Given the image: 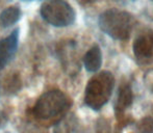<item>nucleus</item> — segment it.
Segmentation results:
<instances>
[{"label":"nucleus","mask_w":153,"mask_h":133,"mask_svg":"<svg viewBox=\"0 0 153 133\" xmlns=\"http://www.w3.org/2000/svg\"><path fill=\"white\" fill-rule=\"evenodd\" d=\"M98 23L100 29L107 35L115 40L124 41L130 35L134 19L129 13L111 8L100 15Z\"/></svg>","instance_id":"nucleus-1"},{"label":"nucleus","mask_w":153,"mask_h":133,"mask_svg":"<svg viewBox=\"0 0 153 133\" xmlns=\"http://www.w3.org/2000/svg\"><path fill=\"white\" fill-rule=\"evenodd\" d=\"M115 78L111 72H101L90 79L85 87V103L94 110L101 109L107 102L113 93Z\"/></svg>","instance_id":"nucleus-2"},{"label":"nucleus","mask_w":153,"mask_h":133,"mask_svg":"<svg viewBox=\"0 0 153 133\" xmlns=\"http://www.w3.org/2000/svg\"><path fill=\"white\" fill-rule=\"evenodd\" d=\"M71 106V101L66 94L53 89L43 94L33 107V115L40 120H49L62 115Z\"/></svg>","instance_id":"nucleus-3"},{"label":"nucleus","mask_w":153,"mask_h":133,"mask_svg":"<svg viewBox=\"0 0 153 133\" xmlns=\"http://www.w3.org/2000/svg\"><path fill=\"white\" fill-rule=\"evenodd\" d=\"M41 16L55 27H67L75 21V10L65 0H46L41 6Z\"/></svg>","instance_id":"nucleus-4"},{"label":"nucleus","mask_w":153,"mask_h":133,"mask_svg":"<svg viewBox=\"0 0 153 133\" xmlns=\"http://www.w3.org/2000/svg\"><path fill=\"white\" fill-rule=\"evenodd\" d=\"M133 54L140 65H148L153 61V33H141L133 43Z\"/></svg>","instance_id":"nucleus-5"},{"label":"nucleus","mask_w":153,"mask_h":133,"mask_svg":"<svg viewBox=\"0 0 153 133\" xmlns=\"http://www.w3.org/2000/svg\"><path fill=\"white\" fill-rule=\"evenodd\" d=\"M19 45V29H15L10 35L0 40V71L4 69L15 56Z\"/></svg>","instance_id":"nucleus-6"},{"label":"nucleus","mask_w":153,"mask_h":133,"mask_svg":"<svg viewBox=\"0 0 153 133\" xmlns=\"http://www.w3.org/2000/svg\"><path fill=\"white\" fill-rule=\"evenodd\" d=\"M54 133H83V129L74 115H67L55 125Z\"/></svg>","instance_id":"nucleus-7"},{"label":"nucleus","mask_w":153,"mask_h":133,"mask_svg":"<svg viewBox=\"0 0 153 133\" xmlns=\"http://www.w3.org/2000/svg\"><path fill=\"white\" fill-rule=\"evenodd\" d=\"M83 65L87 71L92 73H95L100 69L102 65V54L99 46L94 45L93 47L89 49L83 57Z\"/></svg>","instance_id":"nucleus-8"},{"label":"nucleus","mask_w":153,"mask_h":133,"mask_svg":"<svg viewBox=\"0 0 153 133\" xmlns=\"http://www.w3.org/2000/svg\"><path fill=\"white\" fill-rule=\"evenodd\" d=\"M21 18V10L19 6L13 5L3 10L0 14V21L5 27L15 25Z\"/></svg>","instance_id":"nucleus-9"},{"label":"nucleus","mask_w":153,"mask_h":133,"mask_svg":"<svg viewBox=\"0 0 153 133\" xmlns=\"http://www.w3.org/2000/svg\"><path fill=\"white\" fill-rule=\"evenodd\" d=\"M132 102V92L128 84L122 85L118 93L117 102H116V109L118 111H123L129 106Z\"/></svg>","instance_id":"nucleus-10"},{"label":"nucleus","mask_w":153,"mask_h":133,"mask_svg":"<svg viewBox=\"0 0 153 133\" xmlns=\"http://www.w3.org/2000/svg\"><path fill=\"white\" fill-rule=\"evenodd\" d=\"M96 133H113L111 123L105 117H100L96 124Z\"/></svg>","instance_id":"nucleus-11"},{"label":"nucleus","mask_w":153,"mask_h":133,"mask_svg":"<svg viewBox=\"0 0 153 133\" xmlns=\"http://www.w3.org/2000/svg\"><path fill=\"white\" fill-rule=\"evenodd\" d=\"M83 2H87V3H90V2H94L96 1V0H82Z\"/></svg>","instance_id":"nucleus-12"}]
</instances>
